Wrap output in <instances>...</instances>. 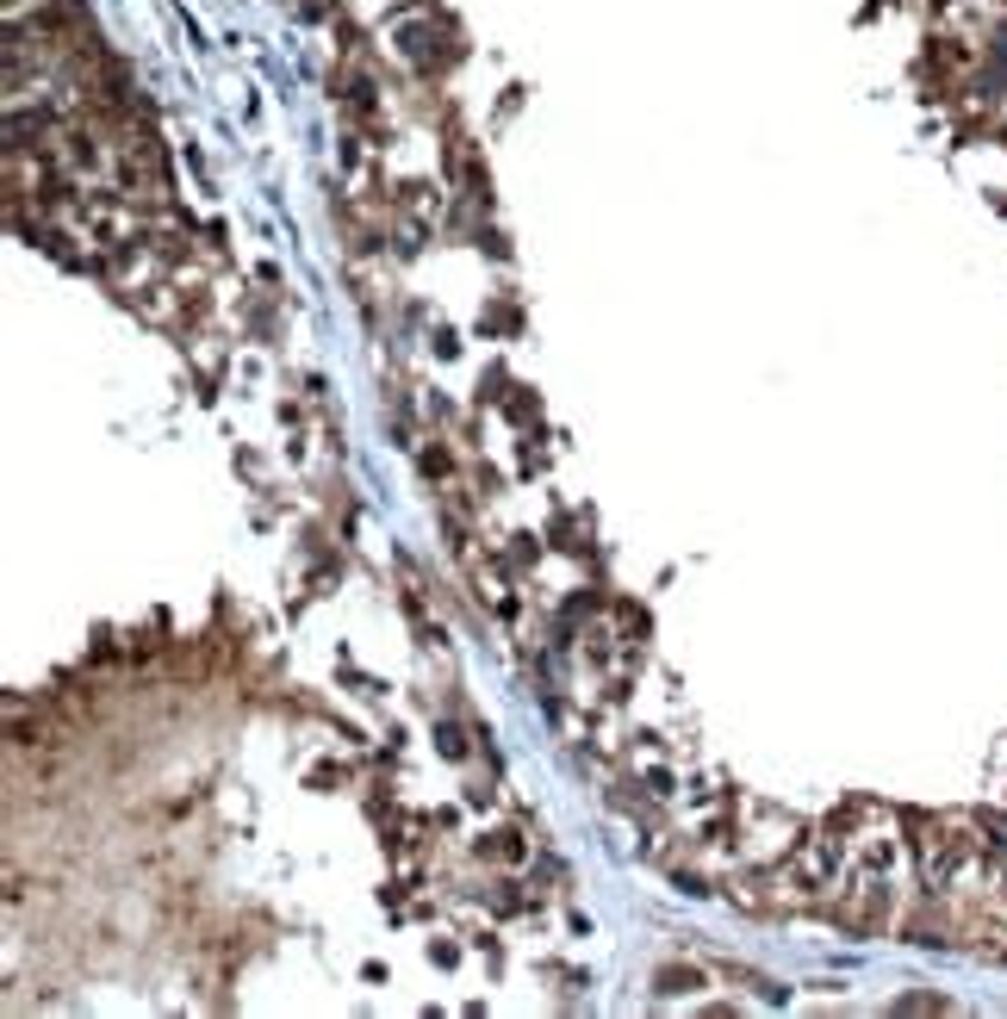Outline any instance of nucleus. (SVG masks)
Masks as SVG:
<instances>
[{
	"label": "nucleus",
	"instance_id": "obj_1",
	"mask_svg": "<svg viewBox=\"0 0 1007 1019\" xmlns=\"http://www.w3.org/2000/svg\"><path fill=\"white\" fill-rule=\"evenodd\" d=\"M802 821L772 808L765 796H734V846H740V865H784L802 839Z\"/></svg>",
	"mask_w": 1007,
	"mask_h": 1019
},
{
	"label": "nucleus",
	"instance_id": "obj_2",
	"mask_svg": "<svg viewBox=\"0 0 1007 1019\" xmlns=\"http://www.w3.org/2000/svg\"><path fill=\"white\" fill-rule=\"evenodd\" d=\"M473 858H479V865H491V870H517L529 858V839L523 833H485V839H473Z\"/></svg>",
	"mask_w": 1007,
	"mask_h": 1019
},
{
	"label": "nucleus",
	"instance_id": "obj_3",
	"mask_svg": "<svg viewBox=\"0 0 1007 1019\" xmlns=\"http://www.w3.org/2000/svg\"><path fill=\"white\" fill-rule=\"evenodd\" d=\"M504 566H510V578L523 584V578H535V566H542V541L535 535H504Z\"/></svg>",
	"mask_w": 1007,
	"mask_h": 1019
},
{
	"label": "nucleus",
	"instance_id": "obj_4",
	"mask_svg": "<svg viewBox=\"0 0 1007 1019\" xmlns=\"http://www.w3.org/2000/svg\"><path fill=\"white\" fill-rule=\"evenodd\" d=\"M547 541H554L560 554H591V529H584V517H560L554 529H547Z\"/></svg>",
	"mask_w": 1007,
	"mask_h": 1019
},
{
	"label": "nucleus",
	"instance_id": "obj_5",
	"mask_svg": "<svg viewBox=\"0 0 1007 1019\" xmlns=\"http://www.w3.org/2000/svg\"><path fill=\"white\" fill-rule=\"evenodd\" d=\"M417 461H424V473H429V479H454V454H448V448H442V436H429V448H424V454H417Z\"/></svg>",
	"mask_w": 1007,
	"mask_h": 1019
},
{
	"label": "nucleus",
	"instance_id": "obj_6",
	"mask_svg": "<svg viewBox=\"0 0 1007 1019\" xmlns=\"http://www.w3.org/2000/svg\"><path fill=\"white\" fill-rule=\"evenodd\" d=\"M510 424L517 429L535 424V392H529V385H510Z\"/></svg>",
	"mask_w": 1007,
	"mask_h": 1019
},
{
	"label": "nucleus",
	"instance_id": "obj_7",
	"mask_svg": "<svg viewBox=\"0 0 1007 1019\" xmlns=\"http://www.w3.org/2000/svg\"><path fill=\"white\" fill-rule=\"evenodd\" d=\"M653 982H659V988H665V995H672V988H679V995H684V988H697L703 976H697V970H691V963H672V970H659Z\"/></svg>",
	"mask_w": 1007,
	"mask_h": 1019
},
{
	"label": "nucleus",
	"instance_id": "obj_8",
	"mask_svg": "<svg viewBox=\"0 0 1007 1019\" xmlns=\"http://www.w3.org/2000/svg\"><path fill=\"white\" fill-rule=\"evenodd\" d=\"M436 746H442V759H466V740H461V728H454V721H442V728H436Z\"/></svg>",
	"mask_w": 1007,
	"mask_h": 1019
}]
</instances>
